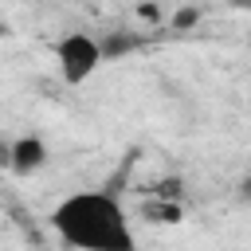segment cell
<instances>
[{
    "label": "cell",
    "instance_id": "cell-5",
    "mask_svg": "<svg viewBox=\"0 0 251 251\" xmlns=\"http://www.w3.org/2000/svg\"><path fill=\"white\" fill-rule=\"evenodd\" d=\"M145 216H161V224H176L180 208L176 204H145Z\"/></svg>",
    "mask_w": 251,
    "mask_h": 251
},
{
    "label": "cell",
    "instance_id": "cell-3",
    "mask_svg": "<svg viewBox=\"0 0 251 251\" xmlns=\"http://www.w3.org/2000/svg\"><path fill=\"white\" fill-rule=\"evenodd\" d=\"M43 161H47V145H43L39 137H16L12 149H8V165H12V173H20V176L43 169Z\"/></svg>",
    "mask_w": 251,
    "mask_h": 251
},
{
    "label": "cell",
    "instance_id": "cell-4",
    "mask_svg": "<svg viewBox=\"0 0 251 251\" xmlns=\"http://www.w3.org/2000/svg\"><path fill=\"white\" fill-rule=\"evenodd\" d=\"M133 47H137V35H122V31L102 35V55H106V59H118V55H126V51H133Z\"/></svg>",
    "mask_w": 251,
    "mask_h": 251
},
{
    "label": "cell",
    "instance_id": "cell-1",
    "mask_svg": "<svg viewBox=\"0 0 251 251\" xmlns=\"http://www.w3.org/2000/svg\"><path fill=\"white\" fill-rule=\"evenodd\" d=\"M47 224L75 251H141L122 200L110 188H82L63 196Z\"/></svg>",
    "mask_w": 251,
    "mask_h": 251
},
{
    "label": "cell",
    "instance_id": "cell-7",
    "mask_svg": "<svg viewBox=\"0 0 251 251\" xmlns=\"http://www.w3.org/2000/svg\"><path fill=\"white\" fill-rule=\"evenodd\" d=\"M239 188H243L239 196H243V200H251V176H243V184H239Z\"/></svg>",
    "mask_w": 251,
    "mask_h": 251
},
{
    "label": "cell",
    "instance_id": "cell-2",
    "mask_svg": "<svg viewBox=\"0 0 251 251\" xmlns=\"http://www.w3.org/2000/svg\"><path fill=\"white\" fill-rule=\"evenodd\" d=\"M55 63H59V75H63L67 86H82V82L106 63L102 39H94V35H86V31H71V35H63V39L55 43Z\"/></svg>",
    "mask_w": 251,
    "mask_h": 251
},
{
    "label": "cell",
    "instance_id": "cell-6",
    "mask_svg": "<svg viewBox=\"0 0 251 251\" xmlns=\"http://www.w3.org/2000/svg\"><path fill=\"white\" fill-rule=\"evenodd\" d=\"M196 20V12H176V27H184V24H192Z\"/></svg>",
    "mask_w": 251,
    "mask_h": 251
}]
</instances>
